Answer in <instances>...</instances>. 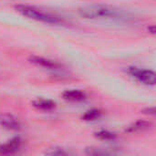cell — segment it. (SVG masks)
I'll return each instance as SVG.
<instances>
[{
	"label": "cell",
	"instance_id": "cell-1",
	"mask_svg": "<svg viewBox=\"0 0 156 156\" xmlns=\"http://www.w3.org/2000/svg\"><path fill=\"white\" fill-rule=\"evenodd\" d=\"M79 14L84 19L94 21L129 23L133 20V16L129 12L115 6L102 4H94L82 6L79 9Z\"/></svg>",
	"mask_w": 156,
	"mask_h": 156
},
{
	"label": "cell",
	"instance_id": "cell-2",
	"mask_svg": "<svg viewBox=\"0 0 156 156\" xmlns=\"http://www.w3.org/2000/svg\"><path fill=\"white\" fill-rule=\"evenodd\" d=\"M16 11L25 17L33 19L36 21L51 24V25H62L65 23L64 19L59 16L48 12L47 10L38 8L29 5H16Z\"/></svg>",
	"mask_w": 156,
	"mask_h": 156
},
{
	"label": "cell",
	"instance_id": "cell-3",
	"mask_svg": "<svg viewBox=\"0 0 156 156\" xmlns=\"http://www.w3.org/2000/svg\"><path fill=\"white\" fill-rule=\"evenodd\" d=\"M129 73L130 75L136 79L139 82L148 85V86H154L156 83V74L154 71L151 69H140L136 67L129 68Z\"/></svg>",
	"mask_w": 156,
	"mask_h": 156
},
{
	"label": "cell",
	"instance_id": "cell-4",
	"mask_svg": "<svg viewBox=\"0 0 156 156\" xmlns=\"http://www.w3.org/2000/svg\"><path fill=\"white\" fill-rule=\"evenodd\" d=\"M28 60L31 64H33L37 67H39V68L46 69L50 70V71L58 72V71H60L63 69L62 66L60 64H58V62L51 60V59H48V58H43V57L31 56Z\"/></svg>",
	"mask_w": 156,
	"mask_h": 156
},
{
	"label": "cell",
	"instance_id": "cell-5",
	"mask_svg": "<svg viewBox=\"0 0 156 156\" xmlns=\"http://www.w3.org/2000/svg\"><path fill=\"white\" fill-rule=\"evenodd\" d=\"M21 145H22V141L19 137L12 138L6 143L0 144V154L5 155L13 154L20 150Z\"/></svg>",
	"mask_w": 156,
	"mask_h": 156
},
{
	"label": "cell",
	"instance_id": "cell-6",
	"mask_svg": "<svg viewBox=\"0 0 156 156\" xmlns=\"http://www.w3.org/2000/svg\"><path fill=\"white\" fill-rule=\"evenodd\" d=\"M0 126L11 131H17L21 128L19 121L13 115L7 113H0Z\"/></svg>",
	"mask_w": 156,
	"mask_h": 156
},
{
	"label": "cell",
	"instance_id": "cell-7",
	"mask_svg": "<svg viewBox=\"0 0 156 156\" xmlns=\"http://www.w3.org/2000/svg\"><path fill=\"white\" fill-rule=\"evenodd\" d=\"M62 97L66 101L79 102V101H85L87 98V95L84 91H82L80 90H68L63 92Z\"/></svg>",
	"mask_w": 156,
	"mask_h": 156
},
{
	"label": "cell",
	"instance_id": "cell-8",
	"mask_svg": "<svg viewBox=\"0 0 156 156\" xmlns=\"http://www.w3.org/2000/svg\"><path fill=\"white\" fill-rule=\"evenodd\" d=\"M33 106L40 111L49 112L56 108V102L47 99H37L33 101Z\"/></svg>",
	"mask_w": 156,
	"mask_h": 156
},
{
	"label": "cell",
	"instance_id": "cell-9",
	"mask_svg": "<svg viewBox=\"0 0 156 156\" xmlns=\"http://www.w3.org/2000/svg\"><path fill=\"white\" fill-rule=\"evenodd\" d=\"M151 127V123L145 121H138L134 122L133 125L129 126L128 129L126 130L128 133H136V132H141L144 130H147Z\"/></svg>",
	"mask_w": 156,
	"mask_h": 156
},
{
	"label": "cell",
	"instance_id": "cell-10",
	"mask_svg": "<svg viewBox=\"0 0 156 156\" xmlns=\"http://www.w3.org/2000/svg\"><path fill=\"white\" fill-rule=\"evenodd\" d=\"M101 116V112L98 109H92V110H90L88 112H86L83 116H82V120L85 121V122H93V121H96L98 119H100Z\"/></svg>",
	"mask_w": 156,
	"mask_h": 156
},
{
	"label": "cell",
	"instance_id": "cell-11",
	"mask_svg": "<svg viewBox=\"0 0 156 156\" xmlns=\"http://www.w3.org/2000/svg\"><path fill=\"white\" fill-rule=\"evenodd\" d=\"M95 137L102 141H113L116 139V134L107 130H101L94 133Z\"/></svg>",
	"mask_w": 156,
	"mask_h": 156
},
{
	"label": "cell",
	"instance_id": "cell-12",
	"mask_svg": "<svg viewBox=\"0 0 156 156\" xmlns=\"http://www.w3.org/2000/svg\"><path fill=\"white\" fill-rule=\"evenodd\" d=\"M48 155H68L69 154V152H67L65 149L63 148H59V147H54V148H50L48 151H46L45 153Z\"/></svg>",
	"mask_w": 156,
	"mask_h": 156
},
{
	"label": "cell",
	"instance_id": "cell-13",
	"mask_svg": "<svg viewBox=\"0 0 156 156\" xmlns=\"http://www.w3.org/2000/svg\"><path fill=\"white\" fill-rule=\"evenodd\" d=\"M144 113L148 114V115H155V108L154 107H151V108H146L145 110L143 111Z\"/></svg>",
	"mask_w": 156,
	"mask_h": 156
},
{
	"label": "cell",
	"instance_id": "cell-14",
	"mask_svg": "<svg viewBox=\"0 0 156 156\" xmlns=\"http://www.w3.org/2000/svg\"><path fill=\"white\" fill-rule=\"evenodd\" d=\"M148 30H149V31H150L152 34H155L156 29H155V27H154V26H152V27H148Z\"/></svg>",
	"mask_w": 156,
	"mask_h": 156
}]
</instances>
